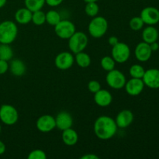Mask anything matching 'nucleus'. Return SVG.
<instances>
[{
	"label": "nucleus",
	"mask_w": 159,
	"mask_h": 159,
	"mask_svg": "<svg viewBox=\"0 0 159 159\" xmlns=\"http://www.w3.org/2000/svg\"><path fill=\"white\" fill-rule=\"evenodd\" d=\"M140 16L144 24L154 26L159 22V10L153 6H148L141 10Z\"/></svg>",
	"instance_id": "11"
},
{
	"label": "nucleus",
	"mask_w": 159,
	"mask_h": 159,
	"mask_svg": "<svg viewBox=\"0 0 159 159\" xmlns=\"http://www.w3.org/2000/svg\"><path fill=\"white\" fill-rule=\"evenodd\" d=\"M144 85L152 89H159V70L157 68H151L144 72L142 78Z\"/></svg>",
	"instance_id": "12"
},
{
	"label": "nucleus",
	"mask_w": 159,
	"mask_h": 159,
	"mask_svg": "<svg viewBox=\"0 0 159 159\" xmlns=\"http://www.w3.org/2000/svg\"><path fill=\"white\" fill-rule=\"evenodd\" d=\"M134 116L129 110H123L116 115L115 122L119 128H127L133 123Z\"/></svg>",
	"instance_id": "16"
},
{
	"label": "nucleus",
	"mask_w": 159,
	"mask_h": 159,
	"mask_svg": "<svg viewBox=\"0 0 159 159\" xmlns=\"http://www.w3.org/2000/svg\"><path fill=\"white\" fill-rule=\"evenodd\" d=\"M18 34V27L16 23L5 20L0 23V43L10 44L16 40Z\"/></svg>",
	"instance_id": "2"
},
{
	"label": "nucleus",
	"mask_w": 159,
	"mask_h": 159,
	"mask_svg": "<svg viewBox=\"0 0 159 159\" xmlns=\"http://www.w3.org/2000/svg\"><path fill=\"white\" fill-rule=\"evenodd\" d=\"M99 11V7L96 2H86L85 6V12L87 16L90 17H95L98 15Z\"/></svg>",
	"instance_id": "28"
},
{
	"label": "nucleus",
	"mask_w": 159,
	"mask_h": 159,
	"mask_svg": "<svg viewBox=\"0 0 159 159\" xmlns=\"http://www.w3.org/2000/svg\"><path fill=\"white\" fill-rule=\"evenodd\" d=\"M88 89L90 93H96V92L101 89V85L98 81L92 80L88 84Z\"/></svg>",
	"instance_id": "32"
},
{
	"label": "nucleus",
	"mask_w": 159,
	"mask_h": 159,
	"mask_svg": "<svg viewBox=\"0 0 159 159\" xmlns=\"http://www.w3.org/2000/svg\"><path fill=\"white\" fill-rule=\"evenodd\" d=\"M9 68V65L7 61L0 60V75H4Z\"/></svg>",
	"instance_id": "33"
},
{
	"label": "nucleus",
	"mask_w": 159,
	"mask_h": 159,
	"mask_svg": "<svg viewBox=\"0 0 159 159\" xmlns=\"http://www.w3.org/2000/svg\"><path fill=\"white\" fill-rule=\"evenodd\" d=\"M150 47H151V49H152V51H156L158 50L159 44L157 43V41H155V42H153V43H150Z\"/></svg>",
	"instance_id": "37"
},
{
	"label": "nucleus",
	"mask_w": 159,
	"mask_h": 159,
	"mask_svg": "<svg viewBox=\"0 0 159 159\" xmlns=\"http://www.w3.org/2000/svg\"><path fill=\"white\" fill-rule=\"evenodd\" d=\"M99 0H84L85 2H97Z\"/></svg>",
	"instance_id": "40"
},
{
	"label": "nucleus",
	"mask_w": 159,
	"mask_h": 159,
	"mask_svg": "<svg viewBox=\"0 0 159 159\" xmlns=\"http://www.w3.org/2000/svg\"><path fill=\"white\" fill-rule=\"evenodd\" d=\"M19 120L16 109L9 104H4L0 107V120L7 126L14 125Z\"/></svg>",
	"instance_id": "5"
},
{
	"label": "nucleus",
	"mask_w": 159,
	"mask_h": 159,
	"mask_svg": "<svg viewBox=\"0 0 159 159\" xmlns=\"http://www.w3.org/2000/svg\"><path fill=\"white\" fill-rule=\"evenodd\" d=\"M56 128L60 130H65L71 128L73 125V118L69 113L66 111L60 112L55 117Z\"/></svg>",
	"instance_id": "15"
},
{
	"label": "nucleus",
	"mask_w": 159,
	"mask_h": 159,
	"mask_svg": "<svg viewBox=\"0 0 159 159\" xmlns=\"http://www.w3.org/2000/svg\"><path fill=\"white\" fill-rule=\"evenodd\" d=\"M12 57H13V51L9 44L0 43V60L9 61L12 60Z\"/></svg>",
	"instance_id": "23"
},
{
	"label": "nucleus",
	"mask_w": 159,
	"mask_h": 159,
	"mask_svg": "<svg viewBox=\"0 0 159 159\" xmlns=\"http://www.w3.org/2000/svg\"><path fill=\"white\" fill-rule=\"evenodd\" d=\"M61 138L65 144L68 146L75 145L77 144L78 141H79V134L71 127L62 131Z\"/></svg>",
	"instance_id": "19"
},
{
	"label": "nucleus",
	"mask_w": 159,
	"mask_h": 159,
	"mask_svg": "<svg viewBox=\"0 0 159 159\" xmlns=\"http://www.w3.org/2000/svg\"><path fill=\"white\" fill-rule=\"evenodd\" d=\"M143 41L148 43H152L155 42L158 39V31L155 26H148L144 28L142 32Z\"/></svg>",
	"instance_id": "21"
},
{
	"label": "nucleus",
	"mask_w": 159,
	"mask_h": 159,
	"mask_svg": "<svg viewBox=\"0 0 159 159\" xmlns=\"http://www.w3.org/2000/svg\"><path fill=\"white\" fill-rule=\"evenodd\" d=\"M26 7L31 12L40 10L45 4V0H24Z\"/></svg>",
	"instance_id": "24"
},
{
	"label": "nucleus",
	"mask_w": 159,
	"mask_h": 159,
	"mask_svg": "<svg viewBox=\"0 0 159 159\" xmlns=\"http://www.w3.org/2000/svg\"><path fill=\"white\" fill-rule=\"evenodd\" d=\"M63 0H45V3L51 7H56L61 5Z\"/></svg>",
	"instance_id": "34"
},
{
	"label": "nucleus",
	"mask_w": 159,
	"mask_h": 159,
	"mask_svg": "<svg viewBox=\"0 0 159 159\" xmlns=\"http://www.w3.org/2000/svg\"><path fill=\"white\" fill-rule=\"evenodd\" d=\"M75 61L77 63L80 68H86L91 65V57L87 53L84 52V51H81V52L75 54Z\"/></svg>",
	"instance_id": "22"
},
{
	"label": "nucleus",
	"mask_w": 159,
	"mask_h": 159,
	"mask_svg": "<svg viewBox=\"0 0 159 159\" xmlns=\"http://www.w3.org/2000/svg\"><path fill=\"white\" fill-rule=\"evenodd\" d=\"M9 69L10 70L11 73L13 75L20 77V76L23 75L25 74L26 67L24 62L20 59H13V60L11 61Z\"/></svg>",
	"instance_id": "20"
},
{
	"label": "nucleus",
	"mask_w": 159,
	"mask_h": 159,
	"mask_svg": "<svg viewBox=\"0 0 159 159\" xmlns=\"http://www.w3.org/2000/svg\"><path fill=\"white\" fill-rule=\"evenodd\" d=\"M108 43L109 44L111 45L112 47H113L114 45H116V43H119V40H118L117 37H115V36H111V37H109Z\"/></svg>",
	"instance_id": "35"
},
{
	"label": "nucleus",
	"mask_w": 159,
	"mask_h": 159,
	"mask_svg": "<svg viewBox=\"0 0 159 159\" xmlns=\"http://www.w3.org/2000/svg\"><path fill=\"white\" fill-rule=\"evenodd\" d=\"M100 65L102 69L105 70V71H107L108 72V71L114 69L115 65H116V61H115L114 59L112 57L105 56V57H103L101 59Z\"/></svg>",
	"instance_id": "27"
},
{
	"label": "nucleus",
	"mask_w": 159,
	"mask_h": 159,
	"mask_svg": "<svg viewBox=\"0 0 159 159\" xmlns=\"http://www.w3.org/2000/svg\"><path fill=\"white\" fill-rule=\"evenodd\" d=\"M144 83L142 79H135L132 78L130 80L126 82L125 88L126 92L131 96H136L141 94L144 88Z\"/></svg>",
	"instance_id": "13"
},
{
	"label": "nucleus",
	"mask_w": 159,
	"mask_h": 159,
	"mask_svg": "<svg viewBox=\"0 0 159 159\" xmlns=\"http://www.w3.org/2000/svg\"><path fill=\"white\" fill-rule=\"evenodd\" d=\"M144 23L143 22L141 16H134L129 22V26L130 29L134 31H138L141 30L144 26Z\"/></svg>",
	"instance_id": "30"
},
{
	"label": "nucleus",
	"mask_w": 159,
	"mask_h": 159,
	"mask_svg": "<svg viewBox=\"0 0 159 159\" xmlns=\"http://www.w3.org/2000/svg\"><path fill=\"white\" fill-rule=\"evenodd\" d=\"M80 159H99V157L98 155H95V154L88 153L81 157Z\"/></svg>",
	"instance_id": "36"
},
{
	"label": "nucleus",
	"mask_w": 159,
	"mask_h": 159,
	"mask_svg": "<svg viewBox=\"0 0 159 159\" xmlns=\"http://www.w3.org/2000/svg\"><path fill=\"white\" fill-rule=\"evenodd\" d=\"M94 101L96 105L99 107H107L112 103L113 96L108 90L101 89L96 93H94Z\"/></svg>",
	"instance_id": "17"
},
{
	"label": "nucleus",
	"mask_w": 159,
	"mask_h": 159,
	"mask_svg": "<svg viewBox=\"0 0 159 159\" xmlns=\"http://www.w3.org/2000/svg\"><path fill=\"white\" fill-rule=\"evenodd\" d=\"M37 130L42 133H48L56 128L55 118L51 115L45 114L40 116L36 122Z\"/></svg>",
	"instance_id": "10"
},
{
	"label": "nucleus",
	"mask_w": 159,
	"mask_h": 159,
	"mask_svg": "<svg viewBox=\"0 0 159 159\" xmlns=\"http://www.w3.org/2000/svg\"><path fill=\"white\" fill-rule=\"evenodd\" d=\"M1 131H2V127H1V125H0V134H1Z\"/></svg>",
	"instance_id": "41"
},
{
	"label": "nucleus",
	"mask_w": 159,
	"mask_h": 159,
	"mask_svg": "<svg viewBox=\"0 0 159 159\" xmlns=\"http://www.w3.org/2000/svg\"><path fill=\"white\" fill-rule=\"evenodd\" d=\"M6 2H7V0H0V9L5 6V5L6 4Z\"/></svg>",
	"instance_id": "39"
},
{
	"label": "nucleus",
	"mask_w": 159,
	"mask_h": 159,
	"mask_svg": "<svg viewBox=\"0 0 159 159\" xmlns=\"http://www.w3.org/2000/svg\"><path fill=\"white\" fill-rule=\"evenodd\" d=\"M131 78H135V79H142L144 76L145 70L141 65H133L130 68L129 70Z\"/></svg>",
	"instance_id": "29"
},
{
	"label": "nucleus",
	"mask_w": 159,
	"mask_h": 159,
	"mask_svg": "<svg viewBox=\"0 0 159 159\" xmlns=\"http://www.w3.org/2000/svg\"><path fill=\"white\" fill-rule=\"evenodd\" d=\"M130 56V49L125 43L119 42L112 48V56L116 63L123 64L128 61Z\"/></svg>",
	"instance_id": "7"
},
{
	"label": "nucleus",
	"mask_w": 159,
	"mask_h": 159,
	"mask_svg": "<svg viewBox=\"0 0 159 159\" xmlns=\"http://www.w3.org/2000/svg\"><path fill=\"white\" fill-rule=\"evenodd\" d=\"M107 83L113 89H121L124 88L127 80L124 73L117 69H113L108 71L106 76Z\"/></svg>",
	"instance_id": "6"
},
{
	"label": "nucleus",
	"mask_w": 159,
	"mask_h": 159,
	"mask_svg": "<svg viewBox=\"0 0 159 159\" xmlns=\"http://www.w3.org/2000/svg\"><path fill=\"white\" fill-rule=\"evenodd\" d=\"M89 43L86 34L83 32H75V34L68 39V48L73 54L84 51Z\"/></svg>",
	"instance_id": "4"
},
{
	"label": "nucleus",
	"mask_w": 159,
	"mask_h": 159,
	"mask_svg": "<svg viewBox=\"0 0 159 159\" xmlns=\"http://www.w3.org/2000/svg\"><path fill=\"white\" fill-rule=\"evenodd\" d=\"M115 120L109 116H100L94 123V133L100 140H109L113 138L117 131Z\"/></svg>",
	"instance_id": "1"
},
{
	"label": "nucleus",
	"mask_w": 159,
	"mask_h": 159,
	"mask_svg": "<svg viewBox=\"0 0 159 159\" xmlns=\"http://www.w3.org/2000/svg\"><path fill=\"white\" fill-rule=\"evenodd\" d=\"M108 22L102 16L93 17L88 26V30L90 35L94 38L103 37L108 30Z\"/></svg>",
	"instance_id": "3"
},
{
	"label": "nucleus",
	"mask_w": 159,
	"mask_h": 159,
	"mask_svg": "<svg viewBox=\"0 0 159 159\" xmlns=\"http://www.w3.org/2000/svg\"><path fill=\"white\" fill-rule=\"evenodd\" d=\"M75 62V57L73 54L68 51L61 52L56 56L54 59L55 66L60 70H68L73 66Z\"/></svg>",
	"instance_id": "9"
},
{
	"label": "nucleus",
	"mask_w": 159,
	"mask_h": 159,
	"mask_svg": "<svg viewBox=\"0 0 159 159\" xmlns=\"http://www.w3.org/2000/svg\"><path fill=\"white\" fill-rule=\"evenodd\" d=\"M5 152H6V144L2 141H0V155H3Z\"/></svg>",
	"instance_id": "38"
},
{
	"label": "nucleus",
	"mask_w": 159,
	"mask_h": 159,
	"mask_svg": "<svg viewBox=\"0 0 159 159\" xmlns=\"http://www.w3.org/2000/svg\"><path fill=\"white\" fill-rule=\"evenodd\" d=\"M153 51L151 49L150 44L143 41L138 43L135 48L134 54L136 58L141 62H146L151 58Z\"/></svg>",
	"instance_id": "14"
},
{
	"label": "nucleus",
	"mask_w": 159,
	"mask_h": 159,
	"mask_svg": "<svg viewBox=\"0 0 159 159\" xmlns=\"http://www.w3.org/2000/svg\"><path fill=\"white\" fill-rule=\"evenodd\" d=\"M28 159H46L47 155L41 149H35L29 153L27 156Z\"/></svg>",
	"instance_id": "31"
},
{
	"label": "nucleus",
	"mask_w": 159,
	"mask_h": 159,
	"mask_svg": "<svg viewBox=\"0 0 159 159\" xmlns=\"http://www.w3.org/2000/svg\"><path fill=\"white\" fill-rule=\"evenodd\" d=\"M61 20V16L57 11L50 10L46 13V22L51 26H56Z\"/></svg>",
	"instance_id": "25"
},
{
	"label": "nucleus",
	"mask_w": 159,
	"mask_h": 159,
	"mask_svg": "<svg viewBox=\"0 0 159 159\" xmlns=\"http://www.w3.org/2000/svg\"><path fill=\"white\" fill-rule=\"evenodd\" d=\"M75 31V26L70 20H61L56 26H54V32L56 35L63 40H68Z\"/></svg>",
	"instance_id": "8"
},
{
	"label": "nucleus",
	"mask_w": 159,
	"mask_h": 159,
	"mask_svg": "<svg viewBox=\"0 0 159 159\" xmlns=\"http://www.w3.org/2000/svg\"><path fill=\"white\" fill-rule=\"evenodd\" d=\"M31 21L36 26H41L44 24L46 23V13H44L41 9L33 12Z\"/></svg>",
	"instance_id": "26"
},
{
	"label": "nucleus",
	"mask_w": 159,
	"mask_h": 159,
	"mask_svg": "<svg viewBox=\"0 0 159 159\" xmlns=\"http://www.w3.org/2000/svg\"><path fill=\"white\" fill-rule=\"evenodd\" d=\"M33 12H31L27 8H20L16 12L15 20L19 24H28L32 20Z\"/></svg>",
	"instance_id": "18"
}]
</instances>
